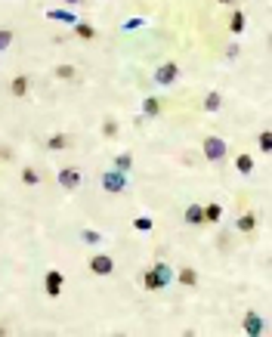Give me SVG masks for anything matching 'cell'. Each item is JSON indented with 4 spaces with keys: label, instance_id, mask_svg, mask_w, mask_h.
<instances>
[{
    "label": "cell",
    "instance_id": "1",
    "mask_svg": "<svg viewBox=\"0 0 272 337\" xmlns=\"http://www.w3.org/2000/svg\"><path fill=\"white\" fill-rule=\"evenodd\" d=\"M173 282V269L167 266V263H158V266H152L145 275H142V285L148 288V291H161V288H167Z\"/></svg>",
    "mask_w": 272,
    "mask_h": 337
},
{
    "label": "cell",
    "instance_id": "5",
    "mask_svg": "<svg viewBox=\"0 0 272 337\" xmlns=\"http://www.w3.org/2000/svg\"><path fill=\"white\" fill-rule=\"evenodd\" d=\"M90 272H93V275H102V279L111 275V272H114V260H111L108 254H93V257H90Z\"/></svg>",
    "mask_w": 272,
    "mask_h": 337
},
{
    "label": "cell",
    "instance_id": "29",
    "mask_svg": "<svg viewBox=\"0 0 272 337\" xmlns=\"http://www.w3.org/2000/svg\"><path fill=\"white\" fill-rule=\"evenodd\" d=\"M139 25H145V19H130V22H124V31L127 28H139Z\"/></svg>",
    "mask_w": 272,
    "mask_h": 337
},
{
    "label": "cell",
    "instance_id": "28",
    "mask_svg": "<svg viewBox=\"0 0 272 337\" xmlns=\"http://www.w3.org/2000/svg\"><path fill=\"white\" fill-rule=\"evenodd\" d=\"M102 130H105V136H114V133H118V124H114V121H105Z\"/></svg>",
    "mask_w": 272,
    "mask_h": 337
},
{
    "label": "cell",
    "instance_id": "21",
    "mask_svg": "<svg viewBox=\"0 0 272 337\" xmlns=\"http://www.w3.org/2000/svg\"><path fill=\"white\" fill-rule=\"evenodd\" d=\"M133 167V155H118V161H114V170H130Z\"/></svg>",
    "mask_w": 272,
    "mask_h": 337
},
{
    "label": "cell",
    "instance_id": "6",
    "mask_svg": "<svg viewBox=\"0 0 272 337\" xmlns=\"http://www.w3.org/2000/svg\"><path fill=\"white\" fill-rule=\"evenodd\" d=\"M59 186L65 192H74L77 186H81V170H77V167H62L59 170Z\"/></svg>",
    "mask_w": 272,
    "mask_h": 337
},
{
    "label": "cell",
    "instance_id": "17",
    "mask_svg": "<svg viewBox=\"0 0 272 337\" xmlns=\"http://www.w3.org/2000/svg\"><path fill=\"white\" fill-rule=\"evenodd\" d=\"M235 167H238V173H254V158L251 155H238V161H235Z\"/></svg>",
    "mask_w": 272,
    "mask_h": 337
},
{
    "label": "cell",
    "instance_id": "10",
    "mask_svg": "<svg viewBox=\"0 0 272 337\" xmlns=\"http://www.w3.org/2000/svg\"><path fill=\"white\" fill-rule=\"evenodd\" d=\"M173 279H176L179 285H186V288H195V285H198V272L192 269V266H183V269H179Z\"/></svg>",
    "mask_w": 272,
    "mask_h": 337
},
{
    "label": "cell",
    "instance_id": "23",
    "mask_svg": "<svg viewBox=\"0 0 272 337\" xmlns=\"http://www.w3.org/2000/svg\"><path fill=\"white\" fill-rule=\"evenodd\" d=\"M142 111H145V115H158L161 102H158V99H145V102H142Z\"/></svg>",
    "mask_w": 272,
    "mask_h": 337
},
{
    "label": "cell",
    "instance_id": "24",
    "mask_svg": "<svg viewBox=\"0 0 272 337\" xmlns=\"http://www.w3.org/2000/svg\"><path fill=\"white\" fill-rule=\"evenodd\" d=\"M133 226H136L139 232H148V229H152V220H148V217H136V220H133Z\"/></svg>",
    "mask_w": 272,
    "mask_h": 337
},
{
    "label": "cell",
    "instance_id": "18",
    "mask_svg": "<svg viewBox=\"0 0 272 337\" xmlns=\"http://www.w3.org/2000/svg\"><path fill=\"white\" fill-rule=\"evenodd\" d=\"M220 217H223V207H220V204H207V207H204V223H217Z\"/></svg>",
    "mask_w": 272,
    "mask_h": 337
},
{
    "label": "cell",
    "instance_id": "9",
    "mask_svg": "<svg viewBox=\"0 0 272 337\" xmlns=\"http://www.w3.org/2000/svg\"><path fill=\"white\" fill-rule=\"evenodd\" d=\"M28 90H31V81L25 78V74H16L13 84H10V93H13L16 99H22V96H28Z\"/></svg>",
    "mask_w": 272,
    "mask_h": 337
},
{
    "label": "cell",
    "instance_id": "26",
    "mask_svg": "<svg viewBox=\"0 0 272 337\" xmlns=\"http://www.w3.org/2000/svg\"><path fill=\"white\" fill-rule=\"evenodd\" d=\"M260 148H263V152H269V148H272V133H269V130L260 133Z\"/></svg>",
    "mask_w": 272,
    "mask_h": 337
},
{
    "label": "cell",
    "instance_id": "8",
    "mask_svg": "<svg viewBox=\"0 0 272 337\" xmlns=\"http://www.w3.org/2000/svg\"><path fill=\"white\" fill-rule=\"evenodd\" d=\"M241 331H245L248 337H260V334H263V319H260L257 313H248L245 322H241Z\"/></svg>",
    "mask_w": 272,
    "mask_h": 337
},
{
    "label": "cell",
    "instance_id": "4",
    "mask_svg": "<svg viewBox=\"0 0 272 337\" xmlns=\"http://www.w3.org/2000/svg\"><path fill=\"white\" fill-rule=\"evenodd\" d=\"M204 158L207 161H223L226 158V139H220V136H207L204 139Z\"/></svg>",
    "mask_w": 272,
    "mask_h": 337
},
{
    "label": "cell",
    "instance_id": "19",
    "mask_svg": "<svg viewBox=\"0 0 272 337\" xmlns=\"http://www.w3.org/2000/svg\"><path fill=\"white\" fill-rule=\"evenodd\" d=\"M47 19H59V22H71V25L77 22V19L68 13V10H50V13H47Z\"/></svg>",
    "mask_w": 272,
    "mask_h": 337
},
{
    "label": "cell",
    "instance_id": "20",
    "mask_svg": "<svg viewBox=\"0 0 272 337\" xmlns=\"http://www.w3.org/2000/svg\"><path fill=\"white\" fill-rule=\"evenodd\" d=\"M50 148H53V152H59V148H65L68 145V136L65 133H56V136H50V142H47Z\"/></svg>",
    "mask_w": 272,
    "mask_h": 337
},
{
    "label": "cell",
    "instance_id": "30",
    "mask_svg": "<svg viewBox=\"0 0 272 337\" xmlns=\"http://www.w3.org/2000/svg\"><path fill=\"white\" fill-rule=\"evenodd\" d=\"M65 4H68V7H81V4H84V0H65Z\"/></svg>",
    "mask_w": 272,
    "mask_h": 337
},
{
    "label": "cell",
    "instance_id": "13",
    "mask_svg": "<svg viewBox=\"0 0 272 337\" xmlns=\"http://www.w3.org/2000/svg\"><path fill=\"white\" fill-rule=\"evenodd\" d=\"M229 31H232V34H241V31H245V13H241V10H235V13H232Z\"/></svg>",
    "mask_w": 272,
    "mask_h": 337
},
{
    "label": "cell",
    "instance_id": "2",
    "mask_svg": "<svg viewBox=\"0 0 272 337\" xmlns=\"http://www.w3.org/2000/svg\"><path fill=\"white\" fill-rule=\"evenodd\" d=\"M102 189L111 192V195L124 192V189H127V173H124V170H105V173H102Z\"/></svg>",
    "mask_w": 272,
    "mask_h": 337
},
{
    "label": "cell",
    "instance_id": "27",
    "mask_svg": "<svg viewBox=\"0 0 272 337\" xmlns=\"http://www.w3.org/2000/svg\"><path fill=\"white\" fill-rule=\"evenodd\" d=\"M84 241H87V244H99L102 235H99V232H84Z\"/></svg>",
    "mask_w": 272,
    "mask_h": 337
},
{
    "label": "cell",
    "instance_id": "12",
    "mask_svg": "<svg viewBox=\"0 0 272 337\" xmlns=\"http://www.w3.org/2000/svg\"><path fill=\"white\" fill-rule=\"evenodd\" d=\"M74 34L81 37V41H93V37H96V28L87 25V22H74Z\"/></svg>",
    "mask_w": 272,
    "mask_h": 337
},
{
    "label": "cell",
    "instance_id": "25",
    "mask_svg": "<svg viewBox=\"0 0 272 337\" xmlns=\"http://www.w3.org/2000/svg\"><path fill=\"white\" fill-rule=\"evenodd\" d=\"M13 44V31H7V28H0V50H7Z\"/></svg>",
    "mask_w": 272,
    "mask_h": 337
},
{
    "label": "cell",
    "instance_id": "3",
    "mask_svg": "<svg viewBox=\"0 0 272 337\" xmlns=\"http://www.w3.org/2000/svg\"><path fill=\"white\" fill-rule=\"evenodd\" d=\"M179 81V65L176 62H164L155 68V84H161V87H170Z\"/></svg>",
    "mask_w": 272,
    "mask_h": 337
},
{
    "label": "cell",
    "instance_id": "22",
    "mask_svg": "<svg viewBox=\"0 0 272 337\" xmlns=\"http://www.w3.org/2000/svg\"><path fill=\"white\" fill-rule=\"evenodd\" d=\"M22 182H25V186H37V182H41V176H37V170L25 167V170H22Z\"/></svg>",
    "mask_w": 272,
    "mask_h": 337
},
{
    "label": "cell",
    "instance_id": "31",
    "mask_svg": "<svg viewBox=\"0 0 272 337\" xmlns=\"http://www.w3.org/2000/svg\"><path fill=\"white\" fill-rule=\"evenodd\" d=\"M220 4H223V7H232V4H235V0H220Z\"/></svg>",
    "mask_w": 272,
    "mask_h": 337
},
{
    "label": "cell",
    "instance_id": "11",
    "mask_svg": "<svg viewBox=\"0 0 272 337\" xmlns=\"http://www.w3.org/2000/svg\"><path fill=\"white\" fill-rule=\"evenodd\" d=\"M186 223H189V226H201V223H204V207L201 204H189L186 207Z\"/></svg>",
    "mask_w": 272,
    "mask_h": 337
},
{
    "label": "cell",
    "instance_id": "7",
    "mask_svg": "<svg viewBox=\"0 0 272 337\" xmlns=\"http://www.w3.org/2000/svg\"><path fill=\"white\" fill-rule=\"evenodd\" d=\"M62 282H65V275H62L59 269H50V272L44 275V291H47L50 297H59V294H62Z\"/></svg>",
    "mask_w": 272,
    "mask_h": 337
},
{
    "label": "cell",
    "instance_id": "16",
    "mask_svg": "<svg viewBox=\"0 0 272 337\" xmlns=\"http://www.w3.org/2000/svg\"><path fill=\"white\" fill-rule=\"evenodd\" d=\"M238 229H241V232L257 229V217H254V213H241V217H238Z\"/></svg>",
    "mask_w": 272,
    "mask_h": 337
},
{
    "label": "cell",
    "instance_id": "14",
    "mask_svg": "<svg viewBox=\"0 0 272 337\" xmlns=\"http://www.w3.org/2000/svg\"><path fill=\"white\" fill-rule=\"evenodd\" d=\"M53 74H56L59 81H74V78H77V68H74V65H59Z\"/></svg>",
    "mask_w": 272,
    "mask_h": 337
},
{
    "label": "cell",
    "instance_id": "15",
    "mask_svg": "<svg viewBox=\"0 0 272 337\" xmlns=\"http://www.w3.org/2000/svg\"><path fill=\"white\" fill-rule=\"evenodd\" d=\"M220 105H223V96L217 90H210L207 99H204V111H220Z\"/></svg>",
    "mask_w": 272,
    "mask_h": 337
}]
</instances>
